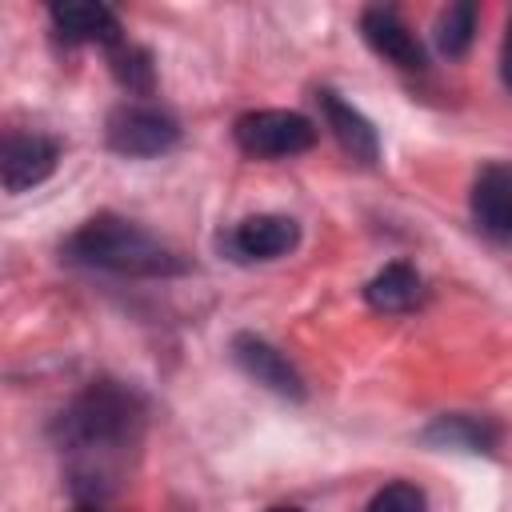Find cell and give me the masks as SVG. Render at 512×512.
Segmentation results:
<instances>
[{
	"label": "cell",
	"instance_id": "1",
	"mask_svg": "<svg viewBox=\"0 0 512 512\" xmlns=\"http://www.w3.org/2000/svg\"><path fill=\"white\" fill-rule=\"evenodd\" d=\"M148 432V400L112 376L84 384L56 416H52V444L64 460L68 492L80 504H100L120 492L128 468L140 456Z\"/></svg>",
	"mask_w": 512,
	"mask_h": 512
},
{
	"label": "cell",
	"instance_id": "2",
	"mask_svg": "<svg viewBox=\"0 0 512 512\" xmlns=\"http://www.w3.org/2000/svg\"><path fill=\"white\" fill-rule=\"evenodd\" d=\"M60 256L76 268L128 276V280H168L192 268L172 244H164L160 236H152L148 228L116 212H96L92 220H84L64 240Z\"/></svg>",
	"mask_w": 512,
	"mask_h": 512
},
{
	"label": "cell",
	"instance_id": "3",
	"mask_svg": "<svg viewBox=\"0 0 512 512\" xmlns=\"http://www.w3.org/2000/svg\"><path fill=\"white\" fill-rule=\"evenodd\" d=\"M232 140H236V148L244 156H256V160H288V156H300V152L316 148V124L304 112L252 108V112L236 116Z\"/></svg>",
	"mask_w": 512,
	"mask_h": 512
},
{
	"label": "cell",
	"instance_id": "4",
	"mask_svg": "<svg viewBox=\"0 0 512 512\" xmlns=\"http://www.w3.org/2000/svg\"><path fill=\"white\" fill-rule=\"evenodd\" d=\"M104 144L116 156H128V160L164 156L168 148L180 144V124H176L172 112H164V108H156L148 100H128V104H116L108 112Z\"/></svg>",
	"mask_w": 512,
	"mask_h": 512
},
{
	"label": "cell",
	"instance_id": "5",
	"mask_svg": "<svg viewBox=\"0 0 512 512\" xmlns=\"http://www.w3.org/2000/svg\"><path fill=\"white\" fill-rule=\"evenodd\" d=\"M60 164V140L44 132H4L0 140V180L4 192H28L44 184Z\"/></svg>",
	"mask_w": 512,
	"mask_h": 512
},
{
	"label": "cell",
	"instance_id": "6",
	"mask_svg": "<svg viewBox=\"0 0 512 512\" xmlns=\"http://www.w3.org/2000/svg\"><path fill=\"white\" fill-rule=\"evenodd\" d=\"M220 244L236 264H264V260L288 256L300 244V224L280 212H260V216L240 220Z\"/></svg>",
	"mask_w": 512,
	"mask_h": 512
},
{
	"label": "cell",
	"instance_id": "7",
	"mask_svg": "<svg viewBox=\"0 0 512 512\" xmlns=\"http://www.w3.org/2000/svg\"><path fill=\"white\" fill-rule=\"evenodd\" d=\"M228 352H232V360H236V368L248 376V380H256V384H264L268 392H276V396H284V400H304V376L296 372V364L276 348V344H268L264 336H256V332H236L232 336V344H228Z\"/></svg>",
	"mask_w": 512,
	"mask_h": 512
},
{
	"label": "cell",
	"instance_id": "8",
	"mask_svg": "<svg viewBox=\"0 0 512 512\" xmlns=\"http://www.w3.org/2000/svg\"><path fill=\"white\" fill-rule=\"evenodd\" d=\"M360 36L380 60H388L404 72H424L428 68V52H424L420 36L400 20L396 8H380V4L364 8L360 12Z\"/></svg>",
	"mask_w": 512,
	"mask_h": 512
},
{
	"label": "cell",
	"instance_id": "9",
	"mask_svg": "<svg viewBox=\"0 0 512 512\" xmlns=\"http://www.w3.org/2000/svg\"><path fill=\"white\" fill-rule=\"evenodd\" d=\"M468 212L484 236L512 244V160H496L476 172L468 192Z\"/></svg>",
	"mask_w": 512,
	"mask_h": 512
},
{
	"label": "cell",
	"instance_id": "10",
	"mask_svg": "<svg viewBox=\"0 0 512 512\" xmlns=\"http://www.w3.org/2000/svg\"><path fill=\"white\" fill-rule=\"evenodd\" d=\"M48 20L60 44H100L116 48L124 40V28L116 12L100 0H56L48 4Z\"/></svg>",
	"mask_w": 512,
	"mask_h": 512
},
{
	"label": "cell",
	"instance_id": "11",
	"mask_svg": "<svg viewBox=\"0 0 512 512\" xmlns=\"http://www.w3.org/2000/svg\"><path fill=\"white\" fill-rule=\"evenodd\" d=\"M316 108H320L324 128L336 136V144L356 164H368L372 168L380 160V136H376L372 120L360 108H352L348 100H340V92H332V88H316Z\"/></svg>",
	"mask_w": 512,
	"mask_h": 512
},
{
	"label": "cell",
	"instance_id": "12",
	"mask_svg": "<svg viewBox=\"0 0 512 512\" xmlns=\"http://www.w3.org/2000/svg\"><path fill=\"white\" fill-rule=\"evenodd\" d=\"M420 440L432 444V448H460V452H476V456H496V448L504 440V428L492 416L444 412L420 432Z\"/></svg>",
	"mask_w": 512,
	"mask_h": 512
},
{
	"label": "cell",
	"instance_id": "13",
	"mask_svg": "<svg viewBox=\"0 0 512 512\" xmlns=\"http://www.w3.org/2000/svg\"><path fill=\"white\" fill-rule=\"evenodd\" d=\"M424 296H428L424 276H420L412 264H404V260L384 264V268L364 284V300H368V308H376V312H384V316L412 312V308L424 304Z\"/></svg>",
	"mask_w": 512,
	"mask_h": 512
},
{
	"label": "cell",
	"instance_id": "14",
	"mask_svg": "<svg viewBox=\"0 0 512 512\" xmlns=\"http://www.w3.org/2000/svg\"><path fill=\"white\" fill-rule=\"evenodd\" d=\"M108 64H112V76L132 96H152L156 92V64H152V52L148 48L120 40L116 48H108Z\"/></svg>",
	"mask_w": 512,
	"mask_h": 512
},
{
	"label": "cell",
	"instance_id": "15",
	"mask_svg": "<svg viewBox=\"0 0 512 512\" xmlns=\"http://www.w3.org/2000/svg\"><path fill=\"white\" fill-rule=\"evenodd\" d=\"M476 24H480V8L472 0H460V4L444 8L440 20H436V48L448 60H460L476 40Z\"/></svg>",
	"mask_w": 512,
	"mask_h": 512
},
{
	"label": "cell",
	"instance_id": "16",
	"mask_svg": "<svg viewBox=\"0 0 512 512\" xmlns=\"http://www.w3.org/2000/svg\"><path fill=\"white\" fill-rule=\"evenodd\" d=\"M364 512H428V496L412 480H392L368 500Z\"/></svg>",
	"mask_w": 512,
	"mask_h": 512
},
{
	"label": "cell",
	"instance_id": "17",
	"mask_svg": "<svg viewBox=\"0 0 512 512\" xmlns=\"http://www.w3.org/2000/svg\"><path fill=\"white\" fill-rule=\"evenodd\" d=\"M500 80L512 92V12H508V24H504V44H500Z\"/></svg>",
	"mask_w": 512,
	"mask_h": 512
},
{
	"label": "cell",
	"instance_id": "18",
	"mask_svg": "<svg viewBox=\"0 0 512 512\" xmlns=\"http://www.w3.org/2000/svg\"><path fill=\"white\" fill-rule=\"evenodd\" d=\"M268 512H304V508H296V504H276V508H268Z\"/></svg>",
	"mask_w": 512,
	"mask_h": 512
},
{
	"label": "cell",
	"instance_id": "19",
	"mask_svg": "<svg viewBox=\"0 0 512 512\" xmlns=\"http://www.w3.org/2000/svg\"><path fill=\"white\" fill-rule=\"evenodd\" d=\"M76 512H104V508H100V504H80Z\"/></svg>",
	"mask_w": 512,
	"mask_h": 512
}]
</instances>
